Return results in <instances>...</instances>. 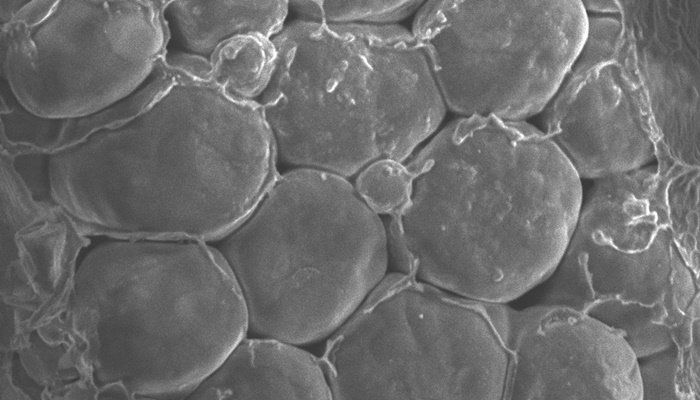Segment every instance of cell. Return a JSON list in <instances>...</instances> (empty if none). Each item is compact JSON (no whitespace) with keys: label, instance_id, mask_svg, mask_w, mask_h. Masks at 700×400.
Wrapping results in <instances>:
<instances>
[{"label":"cell","instance_id":"12","mask_svg":"<svg viewBox=\"0 0 700 400\" xmlns=\"http://www.w3.org/2000/svg\"><path fill=\"white\" fill-rule=\"evenodd\" d=\"M190 399L332 398L320 363L292 343L242 339Z\"/></svg>","mask_w":700,"mask_h":400},{"label":"cell","instance_id":"14","mask_svg":"<svg viewBox=\"0 0 700 400\" xmlns=\"http://www.w3.org/2000/svg\"><path fill=\"white\" fill-rule=\"evenodd\" d=\"M272 38L243 34L221 43L209 56L212 80L227 94L254 100L266 90L276 64Z\"/></svg>","mask_w":700,"mask_h":400},{"label":"cell","instance_id":"13","mask_svg":"<svg viewBox=\"0 0 700 400\" xmlns=\"http://www.w3.org/2000/svg\"><path fill=\"white\" fill-rule=\"evenodd\" d=\"M288 2L167 1L182 44L191 54L209 58L224 41L243 34L276 36L283 28Z\"/></svg>","mask_w":700,"mask_h":400},{"label":"cell","instance_id":"4","mask_svg":"<svg viewBox=\"0 0 700 400\" xmlns=\"http://www.w3.org/2000/svg\"><path fill=\"white\" fill-rule=\"evenodd\" d=\"M272 40L260 104L288 164L346 178L380 159L402 162L444 116L427 58L401 27L303 19Z\"/></svg>","mask_w":700,"mask_h":400},{"label":"cell","instance_id":"18","mask_svg":"<svg viewBox=\"0 0 700 400\" xmlns=\"http://www.w3.org/2000/svg\"><path fill=\"white\" fill-rule=\"evenodd\" d=\"M411 175L406 165L392 159H380L363 168L355 189L376 214H395L409 196Z\"/></svg>","mask_w":700,"mask_h":400},{"label":"cell","instance_id":"17","mask_svg":"<svg viewBox=\"0 0 700 400\" xmlns=\"http://www.w3.org/2000/svg\"><path fill=\"white\" fill-rule=\"evenodd\" d=\"M306 20L350 24L385 23L402 19L418 8L419 1H304L291 3Z\"/></svg>","mask_w":700,"mask_h":400},{"label":"cell","instance_id":"9","mask_svg":"<svg viewBox=\"0 0 700 400\" xmlns=\"http://www.w3.org/2000/svg\"><path fill=\"white\" fill-rule=\"evenodd\" d=\"M619 17H588L585 42L543 109L544 133L580 178L599 179L656 161L618 52Z\"/></svg>","mask_w":700,"mask_h":400},{"label":"cell","instance_id":"6","mask_svg":"<svg viewBox=\"0 0 700 400\" xmlns=\"http://www.w3.org/2000/svg\"><path fill=\"white\" fill-rule=\"evenodd\" d=\"M220 253L245 301L249 329L292 344L340 327L379 285L387 234L344 177L297 168L278 175Z\"/></svg>","mask_w":700,"mask_h":400},{"label":"cell","instance_id":"3","mask_svg":"<svg viewBox=\"0 0 700 400\" xmlns=\"http://www.w3.org/2000/svg\"><path fill=\"white\" fill-rule=\"evenodd\" d=\"M68 324L96 393L188 397L249 329L238 283L200 241H111L73 277Z\"/></svg>","mask_w":700,"mask_h":400},{"label":"cell","instance_id":"11","mask_svg":"<svg viewBox=\"0 0 700 400\" xmlns=\"http://www.w3.org/2000/svg\"><path fill=\"white\" fill-rule=\"evenodd\" d=\"M503 399H642L638 358L614 328L558 304L507 306Z\"/></svg>","mask_w":700,"mask_h":400},{"label":"cell","instance_id":"5","mask_svg":"<svg viewBox=\"0 0 700 400\" xmlns=\"http://www.w3.org/2000/svg\"><path fill=\"white\" fill-rule=\"evenodd\" d=\"M699 167L595 179L542 304L617 330L641 358L698 326Z\"/></svg>","mask_w":700,"mask_h":400},{"label":"cell","instance_id":"8","mask_svg":"<svg viewBox=\"0 0 700 400\" xmlns=\"http://www.w3.org/2000/svg\"><path fill=\"white\" fill-rule=\"evenodd\" d=\"M587 30L581 1H432L413 37L450 108L521 121L555 95Z\"/></svg>","mask_w":700,"mask_h":400},{"label":"cell","instance_id":"7","mask_svg":"<svg viewBox=\"0 0 700 400\" xmlns=\"http://www.w3.org/2000/svg\"><path fill=\"white\" fill-rule=\"evenodd\" d=\"M332 398L503 399L501 303L378 285L329 342Z\"/></svg>","mask_w":700,"mask_h":400},{"label":"cell","instance_id":"2","mask_svg":"<svg viewBox=\"0 0 700 400\" xmlns=\"http://www.w3.org/2000/svg\"><path fill=\"white\" fill-rule=\"evenodd\" d=\"M167 81L134 123L144 152L73 170V193L96 235L127 240L223 239L277 178L263 107L210 75L164 59ZM110 152V151H109Z\"/></svg>","mask_w":700,"mask_h":400},{"label":"cell","instance_id":"1","mask_svg":"<svg viewBox=\"0 0 700 400\" xmlns=\"http://www.w3.org/2000/svg\"><path fill=\"white\" fill-rule=\"evenodd\" d=\"M406 166L409 196L389 234L418 278L467 299L505 303L553 274L583 191L544 132L470 116L449 124Z\"/></svg>","mask_w":700,"mask_h":400},{"label":"cell","instance_id":"16","mask_svg":"<svg viewBox=\"0 0 700 400\" xmlns=\"http://www.w3.org/2000/svg\"><path fill=\"white\" fill-rule=\"evenodd\" d=\"M151 80L131 96L96 113L62 120L61 131L51 155L70 148L89 136L121 126L140 115L159 95L167 81V68L162 56L156 63Z\"/></svg>","mask_w":700,"mask_h":400},{"label":"cell","instance_id":"19","mask_svg":"<svg viewBox=\"0 0 700 400\" xmlns=\"http://www.w3.org/2000/svg\"><path fill=\"white\" fill-rule=\"evenodd\" d=\"M585 10L589 9L595 12L603 13H619V1H588L582 2Z\"/></svg>","mask_w":700,"mask_h":400},{"label":"cell","instance_id":"10","mask_svg":"<svg viewBox=\"0 0 700 400\" xmlns=\"http://www.w3.org/2000/svg\"><path fill=\"white\" fill-rule=\"evenodd\" d=\"M618 52L655 163L699 167L700 0L619 1Z\"/></svg>","mask_w":700,"mask_h":400},{"label":"cell","instance_id":"15","mask_svg":"<svg viewBox=\"0 0 700 400\" xmlns=\"http://www.w3.org/2000/svg\"><path fill=\"white\" fill-rule=\"evenodd\" d=\"M638 359L642 399L699 398L698 328L667 348Z\"/></svg>","mask_w":700,"mask_h":400}]
</instances>
